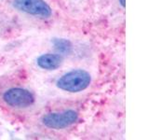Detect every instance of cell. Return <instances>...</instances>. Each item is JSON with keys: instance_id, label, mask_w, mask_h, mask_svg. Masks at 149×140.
<instances>
[{"instance_id": "cell-4", "label": "cell", "mask_w": 149, "mask_h": 140, "mask_svg": "<svg viewBox=\"0 0 149 140\" xmlns=\"http://www.w3.org/2000/svg\"><path fill=\"white\" fill-rule=\"evenodd\" d=\"M3 99L6 104L13 107H28L35 102V97L28 90L12 88L4 93Z\"/></svg>"}, {"instance_id": "cell-1", "label": "cell", "mask_w": 149, "mask_h": 140, "mask_svg": "<svg viewBox=\"0 0 149 140\" xmlns=\"http://www.w3.org/2000/svg\"><path fill=\"white\" fill-rule=\"evenodd\" d=\"M91 81L90 73L83 69H77L63 75L57 80V86L65 92H78L87 89Z\"/></svg>"}, {"instance_id": "cell-2", "label": "cell", "mask_w": 149, "mask_h": 140, "mask_svg": "<svg viewBox=\"0 0 149 140\" xmlns=\"http://www.w3.org/2000/svg\"><path fill=\"white\" fill-rule=\"evenodd\" d=\"M78 114L74 110H65L45 115L42 118V123L50 129H63L74 124L77 120Z\"/></svg>"}, {"instance_id": "cell-7", "label": "cell", "mask_w": 149, "mask_h": 140, "mask_svg": "<svg viewBox=\"0 0 149 140\" xmlns=\"http://www.w3.org/2000/svg\"><path fill=\"white\" fill-rule=\"evenodd\" d=\"M119 3L121 4V6H122L123 8L126 7V0H119Z\"/></svg>"}, {"instance_id": "cell-3", "label": "cell", "mask_w": 149, "mask_h": 140, "mask_svg": "<svg viewBox=\"0 0 149 140\" xmlns=\"http://www.w3.org/2000/svg\"><path fill=\"white\" fill-rule=\"evenodd\" d=\"M13 7L34 16L48 18L52 13L50 7L44 0H14Z\"/></svg>"}, {"instance_id": "cell-6", "label": "cell", "mask_w": 149, "mask_h": 140, "mask_svg": "<svg viewBox=\"0 0 149 140\" xmlns=\"http://www.w3.org/2000/svg\"><path fill=\"white\" fill-rule=\"evenodd\" d=\"M54 48L62 53H70L72 50L71 42L64 38H54L52 40Z\"/></svg>"}, {"instance_id": "cell-5", "label": "cell", "mask_w": 149, "mask_h": 140, "mask_svg": "<svg viewBox=\"0 0 149 140\" xmlns=\"http://www.w3.org/2000/svg\"><path fill=\"white\" fill-rule=\"evenodd\" d=\"M63 56L60 54L46 53L40 55L36 60L37 65L45 70H55L63 63Z\"/></svg>"}]
</instances>
